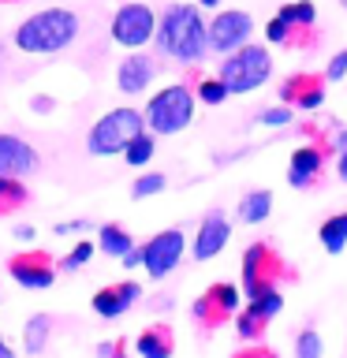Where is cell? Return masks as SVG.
I'll use <instances>...</instances> for the list:
<instances>
[{
	"mask_svg": "<svg viewBox=\"0 0 347 358\" xmlns=\"http://www.w3.org/2000/svg\"><path fill=\"white\" fill-rule=\"evenodd\" d=\"M157 49L176 64H198L209 52L206 38V19H201L198 4H168L157 15Z\"/></svg>",
	"mask_w": 347,
	"mask_h": 358,
	"instance_id": "6da1fadb",
	"label": "cell"
},
{
	"mask_svg": "<svg viewBox=\"0 0 347 358\" xmlns=\"http://www.w3.org/2000/svg\"><path fill=\"white\" fill-rule=\"evenodd\" d=\"M78 30H83V22L71 8H45V11H34L30 19L19 22L15 30V45L22 52H64L67 45L78 38Z\"/></svg>",
	"mask_w": 347,
	"mask_h": 358,
	"instance_id": "7a4b0ae2",
	"label": "cell"
},
{
	"mask_svg": "<svg viewBox=\"0 0 347 358\" xmlns=\"http://www.w3.org/2000/svg\"><path fill=\"white\" fill-rule=\"evenodd\" d=\"M273 75V56L265 45H239V49L224 52V60L217 67V78L228 86V94H250V90L265 86Z\"/></svg>",
	"mask_w": 347,
	"mask_h": 358,
	"instance_id": "3957f363",
	"label": "cell"
},
{
	"mask_svg": "<svg viewBox=\"0 0 347 358\" xmlns=\"http://www.w3.org/2000/svg\"><path fill=\"white\" fill-rule=\"evenodd\" d=\"M142 120H146V131L153 134H179L190 127L194 120V94L183 86V83H172L164 90H157L150 97V105L142 108Z\"/></svg>",
	"mask_w": 347,
	"mask_h": 358,
	"instance_id": "277c9868",
	"label": "cell"
},
{
	"mask_svg": "<svg viewBox=\"0 0 347 358\" xmlns=\"http://www.w3.org/2000/svg\"><path fill=\"white\" fill-rule=\"evenodd\" d=\"M139 131H146V120H142L139 108H112L90 127L86 150L94 157H116V153H123V145H127Z\"/></svg>",
	"mask_w": 347,
	"mask_h": 358,
	"instance_id": "5b68a950",
	"label": "cell"
},
{
	"mask_svg": "<svg viewBox=\"0 0 347 358\" xmlns=\"http://www.w3.org/2000/svg\"><path fill=\"white\" fill-rule=\"evenodd\" d=\"M284 257H280L269 243H254V246H246V254H243V295L250 299L257 295V291H265V287H276L280 280H284Z\"/></svg>",
	"mask_w": 347,
	"mask_h": 358,
	"instance_id": "8992f818",
	"label": "cell"
},
{
	"mask_svg": "<svg viewBox=\"0 0 347 358\" xmlns=\"http://www.w3.org/2000/svg\"><path fill=\"white\" fill-rule=\"evenodd\" d=\"M183 254H187V235L179 228H164L150 243H142V268L150 273V280H164L183 262Z\"/></svg>",
	"mask_w": 347,
	"mask_h": 358,
	"instance_id": "52a82bcc",
	"label": "cell"
},
{
	"mask_svg": "<svg viewBox=\"0 0 347 358\" xmlns=\"http://www.w3.org/2000/svg\"><path fill=\"white\" fill-rule=\"evenodd\" d=\"M157 34V11L150 4H123L116 15H112V41L123 45V49H142Z\"/></svg>",
	"mask_w": 347,
	"mask_h": 358,
	"instance_id": "ba28073f",
	"label": "cell"
},
{
	"mask_svg": "<svg viewBox=\"0 0 347 358\" xmlns=\"http://www.w3.org/2000/svg\"><path fill=\"white\" fill-rule=\"evenodd\" d=\"M250 34H254V19H250V11H239V8L217 11V15L206 22V38H209L213 52L239 49V45L250 41Z\"/></svg>",
	"mask_w": 347,
	"mask_h": 358,
	"instance_id": "9c48e42d",
	"label": "cell"
},
{
	"mask_svg": "<svg viewBox=\"0 0 347 358\" xmlns=\"http://www.w3.org/2000/svg\"><path fill=\"white\" fill-rule=\"evenodd\" d=\"M235 310H239V287H235V284H213L209 291H201V295L194 299L190 317H194L201 329L213 332L217 324L235 317Z\"/></svg>",
	"mask_w": 347,
	"mask_h": 358,
	"instance_id": "30bf717a",
	"label": "cell"
},
{
	"mask_svg": "<svg viewBox=\"0 0 347 358\" xmlns=\"http://www.w3.org/2000/svg\"><path fill=\"white\" fill-rule=\"evenodd\" d=\"M8 273L19 287L45 291V287H52V280H56V262L45 250H22L15 257H8Z\"/></svg>",
	"mask_w": 347,
	"mask_h": 358,
	"instance_id": "8fae6325",
	"label": "cell"
},
{
	"mask_svg": "<svg viewBox=\"0 0 347 358\" xmlns=\"http://www.w3.org/2000/svg\"><path fill=\"white\" fill-rule=\"evenodd\" d=\"M228 239H232V224H228V217H224L220 209H209L206 217H201V224H198V235H194V262H213L224 246H228Z\"/></svg>",
	"mask_w": 347,
	"mask_h": 358,
	"instance_id": "7c38bea8",
	"label": "cell"
},
{
	"mask_svg": "<svg viewBox=\"0 0 347 358\" xmlns=\"http://www.w3.org/2000/svg\"><path fill=\"white\" fill-rule=\"evenodd\" d=\"M41 168L38 150L19 134H0V176H34Z\"/></svg>",
	"mask_w": 347,
	"mask_h": 358,
	"instance_id": "4fadbf2b",
	"label": "cell"
},
{
	"mask_svg": "<svg viewBox=\"0 0 347 358\" xmlns=\"http://www.w3.org/2000/svg\"><path fill=\"white\" fill-rule=\"evenodd\" d=\"M139 299H142V284H134V280L108 284V287H101L97 295H94V313H97V317H105V321H116V317H123V313H127Z\"/></svg>",
	"mask_w": 347,
	"mask_h": 358,
	"instance_id": "5bb4252c",
	"label": "cell"
},
{
	"mask_svg": "<svg viewBox=\"0 0 347 358\" xmlns=\"http://www.w3.org/2000/svg\"><path fill=\"white\" fill-rule=\"evenodd\" d=\"M325 78L321 75H291L280 86V101L284 105H299V112H313L325 105Z\"/></svg>",
	"mask_w": 347,
	"mask_h": 358,
	"instance_id": "9a60e30c",
	"label": "cell"
},
{
	"mask_svg": "<svg viewBox=\"0 0 347 358\" xmlns=\"http://www.w3.org/2000/svg\"><path fill=\"white\" fill-rule=\"evenodd\" d=\"M153 75H157V64L150 60V56L131 52L127 60H120V67H116V86L123 90V94H142V90H150Z\"/></svg>",
	"mask_w": 347,
	"mask_h": 358,
	"instance_id": "2e32d148",
	"label": "cell"
},
{
	"mask_svg": "<svg viewBox=\"0 0 347 358\" xmlns=\"http://www.w3.org/2000/svg\"><path fill=\"white\" fill-rule=\"evenodd\" d=\"M321 164H325V153L318 145H299L288 161V183L291 187H310L313 179L321 176Z\"/></svg>",
	"mask_w": 347,
	"mask_h": 358,
	"instance_id": "e0dca14e",
	"label": "cell"
},
{
	"mask_svg": "<svg viewBox=\"0 0 347 358\" xmlns=\"http://www.w3.org/2000/svg\"><path fill=\"white\" fill-rule=\"evenodd\" d=\"M172 347H176V336L168 324H153V329H146L139 340H134L139 358H172Z\"/></svg>",
	"mask_w": 347,
	"mask_h": 358,
	"instance_id": "ac0fdd59",
	"label": "cell"
},
{
	"mask_svg": "<svg viewBox=\"0 0 347 358\" xmlns=\"http://www.w3.org/2000/svg\"><path fill=\"white\" fill-rule=\"evenodd\" d=\"M269 213H273V190H246L235 217H239V224H262L269 220Z\"/></svg>",
	"mask_w": 347,
	"mask_h": 358,
	"instance_id": "d6986e66",
	"label": "cell"
},
{
	"mask_svg": "<svg viewBox=\"0 0 347 358\" xmlns=\"http://www.w3.org/2000/svg\"><path fill=\"white\" fill-rule=\"evenodd\" d=\"M134 246V235L123 224H101L97 228V250L108 257H123Z\"/></svg>",
	"mask_w": 347,
	"mask_h": 358,
	"instance_id": "ffe728a7",
	"label": "cell"
},
{
	"mask_svg": "<svg viewBox=\"0 0 347 358\" xmlns=\"http://www.w3.org/2000/svg\"><path fill=\"white\" fill-rule=\"evenodd\" d=\"M49 336H52V317L49 313H34L27 321V329H22V347H27V355H41L45 347H49Z\"/></svg>",
	"mask_w": 347,
	"mask_h": 358,
	"instance_id": "44dd1931",
	"label": "cell"
},
{
	"mask_svg": "<svg viewBox=\"0 0 347 358\" xmlns=\"http://www.w3.org/2000/svg\"><path fill=\"white\" fill-rule=\"evenodd\" d=\"M153 153H157V134L153 131H139L127 145H123V161L131 168H146L153 161Z\"/></svg>",
	"mask_w": 347,
	"mask_h": 358,
	"instance_id": "7402d4cb",
	"label": "cell"
},
{
	"mask_svg": "<svg viewBox=\"0 0 347 358\" xmlns=\"http://www.w3.org/2000/svg\"><path fill=\"white\" fill-rule=\"evenodd\" d=\"M30 201V190L22 176H0V213H15Z\"/></svg>",
	"mask_w": 347,
	"mask_h": 358,
	"instance_id": "603a6c76",
	"label": "cell"
},
{
	"mask_svg": "<svg viewBox=\"0 0 347 358\" xmlns=\"http://www.w3.org/2000/svg\"><path fill=\"white\" fill-rule=\"evenodd\" d=\"M318 239H321V246L329 254H344V246H347V213H336V217L325 220Z\"/></svg>",
	"mask_w": 347,
	"mask_h": 358,
	"instance_id": "cb8c5ba5",
	"label": "cell"
},
{
	"mask_svg": "<svg viewBox=\"0 0 347 358\" xmlns=\"http://www.w3.org/2000/svg\"><path fill=\"white\" fill-rule=\"evenodd\" d=\"M276 15L284 19L291 30H299V27H302V30H310L313 22H318V11H313L310 0H291V4H284V8L276 11Z\"/></svg>",
	"mask_w": 347,
	"mask_h": 358,
	"instance_id": "d4e9b609",
	"label": "cell"
},
{
	"mask_svg": "<svg viewBox=\"0 0 347 358\" xmlns=\"http://www.w3.org/2000/svg\"><path fill=\"white\" fill-rule=\"evenodd\" d=\"M257 317H265V321H273L280 310H284V295H280V287H265V291H257V295H250V302H246Z\"/></svg>",
	"mask_w": 347,
	"mask_h": 358,
	"instance_id": "484cf974",
	"label": "cell"
},
{
	"mask_svg": "<svg viewBox=\"0 0 347 358\" xmlns=\"http://www.w3.org/2000/svg\"><path fill=\"white\" fill-rule=\"evenodd\" d=\"M94 254H97V243L78 239V243L71 246V250H67V254L60 257V265H56V268H60V273H78L83 265H90V257H94Z\"/></svg>",
	"mask_w": 347,
	"mask_h": 358,
	"instance_id": "4316f807",
	"label": "cell"
},
{
	"mask_svg": "<svg viewBox=\"0 0 347 358\" xmlns=\"http://www.w3.org/2000/svg\"><path fill=\"white\" fill-rule=\"evenodd\" d=\"M265 329H269V321H265V317H257L250 306H243V310H239V317H235V332H239V340H250V343H254Z\"/></svg>",
	"mask_w": 347,
	"mask_h": 358,
	"instance_id": "83f0119b",
	"label": "cell"
},
{
	"mask_svg": "<svg viewBox=\"0 0 347 358\" xmlns=\"http://www.w3.org/2000/svg\"><path fill=\"white\" fill-rule=\"evenodd\" d=\"M168 187V176H161V172H142L139 179L131 183V198H153V194H161V190Z\"/></svg>",
	"mask_w": 347,
	"mask_h": 358,
	"instance_id": "f1b7e54d",
	"label": "cell"
},
{
	"mask_svg": "<svg viewBox=\"0 0 347 358\" xmlns=\"http://www.w3.org/2000/svg\"><path fill=\"white\" fill-rule=\"evenodd\" d=\"M321 355H325L321 332L318 329H302L295 336V358H321Z\"/></svg>",
	"mask_w": 347,
	"mask_h": 358,
	"instance_id": "f546056e",
	"label": "cell"
},
{
	"mask_svg": "<svg viewBox=\"0 0 347 358\" xmlns=\"http://www.w3.org/2000/svg\"><path fill=\"white\" fill-rule=\"evenodd\" d=\"M228 97H232L228 86H224L217 75H213V78H198V101H201V105H224Z\"/></svg>",
	"mask_w": 347,
	"mask_h": 358,
	"instance_id": "4dcf8cb0",
	"label": "cell"
},
{
	"mask_svg": "<svg viewBox=\"0 0 347 358\" xmlns=\"http://www.w3.org/2000/svg\"><path fill=\"white\" fill-rule=\"evenodd\" d=\"M265 38H269V45H291V27L280 15H273L265 22Z\"/></svg>",
	"mask_w": 347,
	"mask_h": 358,
	"instance_id": "1f68e13d",
	"label": "cell"
},
{
	"mask_svg": "<svg viewBox=\"0 0 347 358\" xmlns=\"http://www.w3.org/2000/svg\"><path fill=\"white\" fill-rule=\"evenodd\" d=\"M257 123H265V127H288L291 123V105H276V108H265Z\"/></svg>",
	"mask_w": 347,
	"mask_h": 358,
	"instance_id": "d6a6232c",
	"label": "cell"
},
{
	"mask_svg": "<svg viewBox=\"0 0 347 358\" xmlns=\"http://www.w3.org/2000/svg\"><path fill=\"white\" fill-rule=\"evenodd\" d=\"M347 75V49H340V52H336L332 56V60H329V67H325V83H340V78Z\"/></svg>",
	"mask_w": 347,
	"mask_h": 358,
	"instance_id": "836d02e7",
	"label": "cell"
},
{
	"mask_svg": "<svg viewBox=\"0 0 347 358\" xmlns=\"http://www.w3.org/2000/svg\"><path fill=\"white\" fill-rule=\"evenodd\" d=\"M94 228V220H86V217H78V220H64V224H56V235H78V231H90Z\"/></svg>",
	"mask_w": 347,
	"mask_h": 358,
	"instance_id": "e575fe53",
	"label": "cell"
},
{
	"mask_svg": "<svg viewBox=\"0 0 347 358\" xmlns=\"http://www.w3.org/2000/svg\"><path fill=\"white\" fill-rule=\"evenodd\" d=\"M30 112H38V116H49V112H56V97H49V94H34V97H30Z\"/></svg>",
	"mask_w": 347,
	"mask_h": 358,
	"instance_id": "d590c367",
	"label": "cell"
},
{
	"mask_svg": "<svg viewBox=\"0 0 347 358\" xmlns=\"http://www.w3.org/2000/svg\"><path fill=\"white\" fill-rule=\"evenodd\" d=\"M235 358H280L273 347H262V343H250V347H243V351H235Z\"/></svg>",
	"mask_w": 347,
	"mask_h": 358,
	"instance_id": "8d00e7d4",
	"label": "cell"
},
{
	"mask_svg": "<svg viewBox=\"0 0 347 358\" xmlns=\"http://www.w3.org/2000/svg\"><path fill=\"white\" fill-rule=\"evenodd\" d=\"M120 262H123V268H142V246H139V243H134V246H131V250H127V254H123V257H120Z\"/></svg>",
	"mask_w": 347,
	"mask_h": 358,
	"instance_id": "74e56055",
	"label": "cell"
},
{
	"mask_svg": "<svg viewBox=\"0 0 347 358\" xmlns=\"http://www.w3.org/2000/svg\"><path fill=\"white\" fill-rule=\"evenodd\" d=\"M329 150H336V153H344V150H347V127H344V131H336V138H332Z\"/></svg>",
	"mask_w": 347,
	"mask_h": 358,
	"instance_id": "f35d334b",
	"label": "cell"
},
{
	"mask_svg": "<svg viewBox=\"0 0 347 358\" xmlns=\"http://www.w3.org/2000/svg\"><path fill=\"white\" fill-rule=\"evenodd\" d=\"M34 235H38V231H34V224H19V228H15V239H34Z\"/></svg>",
	"mask_w": 347,
	"mask_h": 358,
	"instance_id": "ab89813d",
	"label": "cell"
},
{
	"mask_svg": "<svg viewBox=\"0 0 347 358\" xmlns=\"http://www.w3.org/2000/svg\"><path fill=\"white\" fill-rule=\"evenodd\" d=\"M336 176H340L344 183H347V150L340 153V161H336Z\"/></svg>",
	"mask_w": 347,
	"mask_h": 358,
	"instance_id": "60d3db41",
	"label": "cell"
},
{
	"mask_svg": "<svg viewBox=\"0 0 347 358\" xmlns=\"http://www.w3.org/2000/svg\"><path fill=\"white\" fill-rule=\"evenodd\" d=\"M153 306H157V310H168V306H172V295H157Z\"/></svg>",
	"mask_w": 347,
	"mask_h": 358,
	"instance_id": "b9f144b4",
	"label": "cell"
},
{
	"mask_svg": "<svg viewBox=\"0 0 347 358\" xmlns=\"http://www.w3.org/2000/svg\"><path fill=\"white\" fill-rule=\"evenodd\" d=\"M112 351H116V343H97V355H101V358H108Z\"/></svg>",
	"mask_w": 347,
	"mask_h": 358,
	"instance_id": "7bdbcfd3",
	"label": "cell"
},
{
	"mask_svg": "<svg viewBox=\"0 0 347 358\" xmlns=\"http://www.w3.org/2000/svg\"><path fill=\"white\" fill-rule=\"evenodd\" d=\"M0 358H11V347H8L4 336H0Z\"/></svg>",
	"mask_w": 347,
	"mask_h": 358,
	"instance_id": "ee69618b",
	"label": "cell"
},
{
	"mask_svg": "<svg viewBox=\"0 0 347 358\" xmlns=\"http://www.w3.org/2000/svg\"><path fill=\"white\" fill-rule=\"evenodd\" d=\"M220 0H198V8H217Z\"/></svg>",
	"mask_w": 347,
	"mask_h": 358,
	"instance_id": "f6af8a7d",
	"label": "cell"
},
{
	"mask_svg": "<svg viewBox=\"0 0 347 358\" xmlns=\"http://www.w3.org/2000/svg\"><path fill=\"white\" fill-rule=\"evenodd\" d=\"M108 358H127V355H123V343H120V347H116V351H112Z\"/></svg>",
	"mask_w": 347,
	"mask_h": 358,
	"instance_id": "bcb514c9",
	"label": "cell"
},
{
	"mask_svg": "<svg viewBox=\"0 0 347 358\" xmlns=\"http://www.w3.org/2000/svg\"><path fill=\"white\" fill-rule=\"evenodd\" d=\"M8 4H11V0H8Z\"/></svg>",
	"mask_w": 347,
	"mask_h": 358,
	"instance_id": "7dc6e473",
	"label": "cell"
}]
</instances>
